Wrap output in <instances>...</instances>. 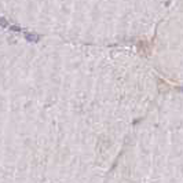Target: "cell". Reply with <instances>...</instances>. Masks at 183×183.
<instances>
[{"instance_id":"cell-1","label":"cell","mask_w":183,"mask_h":183,"mask_svg":"<svg viewBox=\"0 0 183 183\" xmlns=\"http://www.w3.org/2000/svg\"><path fill=\"white\" fill-rule=\"evenodd\" d=\"M25 39L28 40V41H30V43H34V41H37V40H39V36H37V34H29V33H25Z\"/></svg>"},{"instance_id":"cell-2","label":"cell","mask_w":183,"mask_h":183,"mask_svg":"<svg viewBox=\"0 0 183 183\" xmlns=\"http://www.w3.org/2000/svg\"><path fill=\"white\" fill-rule=\"evenodd\" d=\"M182 90H183V88H182Z\"/></svg>"}]
</instances>
